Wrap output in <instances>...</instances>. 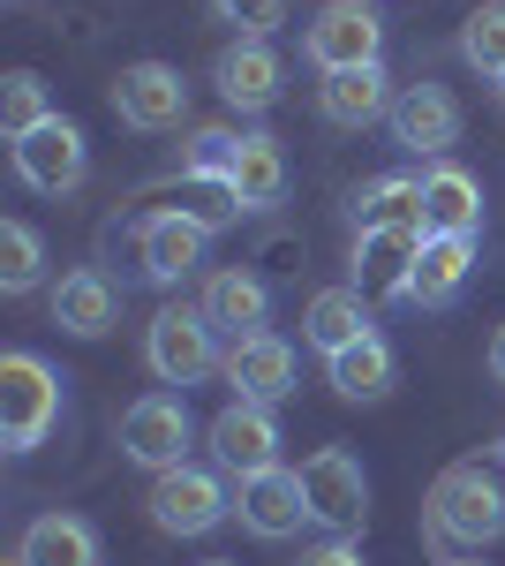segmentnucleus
Wrapping results in <instances>:
<instances>
[{
	"instance_id": "obj_1",
	"label": "nucleus",
	"mask_w": 505,
	"mask_h": 566,
	"mask_svg": "<svg viewBox=\"0 0 505 566\" xmlns=\"http://www.w3.org/2000/svg\"><path fill=\"white\" fill-rule=\"evenodd\" d=\"M422 514H430V536L438 544H467V552H483V544H498L505 536V483L491 469H445V476L430 483V499H422Z\"/></svg>"
},
{
	"instance_id": "obj_2",
	"label": "nucleus",
	"mask_w": 505,
	"mask_h": 566,
	"mask_svg": "<svg viewBox=\"0 0 505 566\" xmlns=\"http://www.w3.org/2000/svg\"><path fill=\"white\" fill-rule=\"evenodd\" d=\"M53 423H61V378L45 370V355H0V446L31 453V446H45Z\"/></svg>"
},
{
	"instance_id": "obj_3",
	"label": "nucleus",
	"mask_w": 505,
	"mask_h": 566,
	"mask_svg": "<svg viewBox=\"0 0 505 566\" xmlns=\"http://www.w3.org/2000/svg\"><path fill=\"white\" fill-rule=\"evenodd\" d=\"M219 325H211L204 310H189V303H167L159 317H151V333H144V363L167 378V386H197V378H211V370H227L219 363V340H211Z\"/></svg>"
},
{
	"instance_id": "obj_4",
	"label": "nucleus",
	"mask_w": 505,
	"mask_h": 566,
	"mask_svg": "<svg viewBox=\"0 0 505 566\" xmlns=\"http://www.w3.org/2000/svg\"><path fill=\"white\" fill-rule=\"evenodd\" d=\"M302 53L317 61V76H333V69H370L385 53V23L370 0H325L317 15H309V31H302Z\"/></svg>"
},
{
	"instance_id": "obj_5",
	"label": "nucleus",
	"mask_w": 505,
	"mask_h": 566,
	"mask_svg": "<svg viewBox=\"0 0 505 566\" xmlns=\"http://www.w3.org/2000/svg\"><path fill=\"white\" fill-rule=\"evenodd\" d=\"M302 499H309V522L339 528V536H355L370 522V476H362V461L347 446H317L302 461Z\"/></svg>"
},
{
	"instance_id": "obj_6",
	"label": "nucleus",
	"mask_w": 505,
	"mask_h": 566,
	"mask_svg": "<svg viewBox=\"0 0 505 566\" xmlns=\"http://www.w3.org/2000/svg\"><path fill=\"white\" fill-rule=\"evenodd\" d=\"M189 438H197V423H189V400H181V392H144L122 416V453L136 469H151V476L181 469Z\"/></svg>"
},
{
	"instance_id": "obj_7",
	"label": "nucleus",
	"mask_w": 505,
	"mask_h": 566,
	"mask_svg": "<svg viewBox=\"0 0 505 566\" xmlns=\"http://www.w3.org/2000/svg\"><path fill=\"white\" fill-rule=\"evenodd\" d=\"M8 159H15V175H23V189H39V197H69L76 181L91 175V151H84V129L76 122H39L31 136H15L8 144Z\"/></svg>"
},
{
	"instance_id": "obj_8",
	"label": "nucleus",
	"mask_w": 505,
	"mask_h": 566,
	"mask_svg": "<svg viewBox=\"0 0 505 566\" xmlns=\"http://www.w3.org/2000/svg\"><path fill=\"white\" fill-rule=\"evenodd\" d=\"M234 514V491L211 476V469H167V476L151 483V522L167 528V536H211V528Z\"/></svg>"
},
{
	"instance_id": "obj_9",
	"label": "nucleus",
	"mask_w": 505,
	"mask_h": 566,
	"mask_svg": "<svg viewBox=\"0 0 505 566\" xmlns=\"http://www.w3.org/2000/svg\"><path fill=\"white\" fill-rule=\"evenodd\" d=\"M204 438H211V461L234 483L280 469V423H272V408H256V400H227V408L211 416Z\"/></svg>"
},
{
	"instance_id": "obj_10",
	"label": "nucleus",
	"mask_w": 505,
	"mask_h": 566,
	"mask_svg": "<svg viewBox=\"0 0 505 566\" xmlns=\"http://www.w3.org/2000/svg\"><path fill=\"white\" fill-rule=\"evenodd\" d=\"M114 114H122L128 129H173L189 114L181 69H167V61H128L122 76H114Z\"/></svg>"
},
{
	"instance_id": "obj_11",
	"label": "nucleus",
	"mask_w": 505,
	"mask_h": 566,
	"mask_svg": "<svg viewBox=\"0 0 505 566\" xmlns=\"http://www.w3.org/2000/svg\"><path fill=\"white\" fill-rule=\"evenodd\" d=\"M392 136L408 144V151H422V159H445L453 144H461V98L445 84H408L400 98H392Z\"/></svg>"
},
{
	"instance_id": "obj_12",
	"label": "nucleus",
	"mask_w": 505,
	"mask_h": 566,
	"mask_svg": "<svg viewBox=\"0 0 505 566\" xmlns=\"http://www.w3.org/2000/svg\"><path fill=\"white\" fill-rule=\"evenodd\" d=\"M234 514L250 536L264 544H280V536H295L309 522V499H302V469H264V476H242L234 483Z\"/></svg>"
},
{
	"instance_id": "obj_13",
	"label": "nucleus",
	"mask_w": 505,
	"mask_h": 566,
	"mask_svg": "<svg viewBox=\"0 0 505 566\" xmlns=\"http://www.w3.org/2000/svg\"><path fill=\"white\" fill-rule=\"evenodd\" d=\"M204 242H211V227H197L181 205H167V212H151L136 227V258H144V272H151L159 287H181V280L204 264Z\"/></svg>"
},
{
	"instance_id": "obj_14",
	"label": "nucleus",
	"mask_w": 505,
	"mask_h": 566,
	"mask_svg": "<svg viewBox=\"0 0 505 566\" xmlns=\"http://www.w3.org/2000/svg\"><path fill=\"white\" fill-rule=\"evenodd\" d=\"M227 386H234V400L280 408V400L295 392V348H287L280 333H250V340H234V348H227Z\"/></svg>"
},
{
	"instance_id": "obj_15",
	"label": "nucleus",
	"mask_w": 505,
	"mask_h": 566,
	"mask_svg": "<svg viewBox=\"0 0 505 566\" xmlns=\"http://www.w3.org/2000/svg\"><path fill=\"white\" fill-rule=\"evenodd\" d=\"M211 84L227 106H242V114H264V106H280V84H287V69H280V53L264 39H234L219 61H211Z\"/></svg>"
},
{
	"instance_id": "obj_16",
	"label": "nucleus",
	"mask_w": 505,
	"mask_h": 566,
	"mask_svg": "<svg viewBox=\"0 0 505 566\" xmlns=\"http://www.w3.org/2000/svg\"><path fill=\"white\" fill-rule=\"evenodd\" d=\"M422 227H378V234H355V280L362 295H408V272L422 258Z\"/></svg>"
},
{
	"instance_id": "obj_17",
	"label": "nucleus",
	"mask_w": 505,
	"mask_h": 566,
	"mask_svg": "<svg viewBox=\"0 0 505 566\" xmlns=\"http://www.w3.org/2000/svg\"><path fill=\"white\" fill-rule=\"evenodd\" d=\"M467 272H475V234H430L422 258H415V272H408V295H400V303L445 310L467 287Z\"/></svg>"
},
{
	"instance_id": "obj_18",
	"label": "nucleus",
	"mask_w": 505,
	"mask_h": 566,
	"mask_svg": "<svg viewBox=\"0 0 505 566\" xmlns=\"http://www.w3.org/2000/svg\"><path fill=\"white\" fill-rule=\"evenodd\" d=\"M317 114H325L333 129H370L378 114H392L385 61H370V69H333V76L317 84Z\"/></svg>"
},
{
	"instance_id": "obj_19",
	"label": "nucleus",
	"mask_w": 505,
	"mask_h": 566,
	"mask_svg": "<svg viewBox=\"0 0 505 566\" xmlns=\"http://www.w3.org/2000/svg\"><path fill=\"white\" fill-rule=\"evenodd\" d=\"M114 317H122V295H114V280L91 272V264H84V272H69V280L53 287V325L76 333V340H106Z\"/></svg>"
},
{
	"instance_id": "obj_20",
	"label": "nucleus",
	"mask_w": 505,
	"mask_h": 566,
	"mask_svg": "<svg viewBox=\"0 0 505 566\" xmlns=\"http://www.w3.org/2000/svg\"><path fill=\"white\" fill-rule=\"evenodd\" d=\"M422 227L430 234H475L483 227V181L467 175V167H430L422 175Z\"/></svg>"
},
{
	"instance_id": "obj_21",
	"label": "nucleus",
	"mask_w": 505,
	"mask_h": 566,
	"mask_svg": "<svg viewBox=\"0 0 505 566\" xmlns=\"http://www.w3.org/2000/svg\"><path fill=\"white\" fill-rule=\"evenodd\" d=\"M302 340H309V348H325V355L370 340V295H362V287H325L317 303L302 310Z\"/></svg>"
},
{
	"instance_id": "obj_22",
	"label": "nucleus",
	"mask_w": 505,
	"mask_h": 566,
	"mask_svg": "<svg viewBox=\"0 0 505 566\" xmlns=\"http://www.w3.org/2000/svg\"><path fill=\"white\" fill-rule=\"evenodd\" d=\"M234 197H242V212H272V205H287V151H280V136L250 129L242 136V159H234Z\"/></svg>"
},
{
	"instance_id": "obj_23",
	"label": "nucleus",
	"mask_w": 505,
	"mask_h": 566,
	"mask_svg": "<svg viewBox=\"0 0 505 566\" xmlns=\"http://www.w3.org/2000/svg\"><path fill=\"white\" fill-rule=\"evenodd\" d=\"M197 310H204L211 325H227L234 340H250V333H264V317H272V295H264L256 272H211Z\"/></svg>"
},
{
	"instance_id": "obj_24",
	"label": "nucleus",
	"mask_w": 505,
	"mask_h": 566,
	"mask_svg": "<svg viewBox=\"0 0 505 566\" xmlns=\"http://www.w3.org/2000/svg\"><path fill=\"white\" fill-rule=\"evenodd\" d=\"M15 566H98V536L76 514H39L15 544Z\"/></svg>"
},
{
	"instance_id": "obj_25",
	"label": "nucleus",
	"mask_w": 505,
	"mask_h": 566,
	"mask_svg": "<svg viewBox=\"0 0 505 566\" xmlns=\"http://www.w3.org/2000/svg\"><path fill=\"white\" fill-rule=\"evenodd\" d=\"M325 363H333L339 400H385V392H392V348H385L378 333L355 340V348H339V355H325Z\"/></svg>"
},
{
	"instance_id": "obj_26",
	"label": "nucleus",
	"mask_w": 505,
	"mask_h": 566,
	"mask_svg": "<svg viewBox=\"0 0 505 566\" xmlns=\"http://www.w3.org/2000/svg\"><path fill=\"white\" fill-rule=\"evenodd\" d=\"M378 227H422V181L385 175L355 197V234H378ZM430 234V227H422Z\"/></svg>"
},
{
	"instance_id": "obj_27",
	"label": "nucleus",
	"mask_w": 505,
	"mask_h": 566,
	"mask_svg": "<svg viewBox=\"0 0 505 566\" xmlns=\"http://www.w3.org/2000/svg\"><path fill=\"white\" fill-rule=\"evenodd\" d=\"M461 61L475 69V76L505 84V0H483V8H467V23H461Z\"/></svg>"
},
{
	"instance_id": "obj_28",
	"label": "nucleus",
	"mask_w": 505,
	"mask_h": 566,
	"mask_svg": "<svg viewBox=\"0 0 505 566\" xmlns=\"http://www.w3.org/2000/svg\"><path fill=\"white\" fill-rule=\"evenodd\" d=\"M39 272H45L39 234H31L23 219H8V227H0V287H8V295H31V287H39Z\"/></svg>"
},
{
	"instance_id": "obj_29",
	"label": "nucleus",
	"mask_w": 505,
	"mask_h": 566,
	"mask_svg": "<svg viewBox=\"0 0 505 566\" xmlns=\"http://www.w3.org/2000/svg\"><path fill=\"white\" fill-rule=\"evenodd\" d=\"M39 122H53V106H45V84L31 76V69H15V76L0 84V129H8V144H15V136H31Z\"/></svg>"
},
{
	"instance_id": "obj_30",
	"label": "nucleus",
	"mask_w": 505,
	"mask_h": 566,
	"mask_svg": "<svg viewBox=\"0 0 505 566\" xmlns=\"http://www.w3.org/2000/svg\"><path fill=\"white\" fill-rule=\"evenodd\" d=\"M234 159H242V136H234V129H197V136H189V151H181V175L227 181V175H234Z\"/></svg>"
},
{
	"instance_id": "obj_31",
	"label": "nucleus",
	"mask_w": 505,
	"mask_h": 566,
	"mask_svg": "<svg viewBox=\"0 0 505 566\" xmlns=\"http://www.w3.org/2000/svg\"><path fill=\"white\" fill-rule=\"evenodd\" d=\"M181 212L197 219V227H227V219L242 212V197H234V181H197V175H181Z\"/></svg>"
},
{
	"instance_id": "obj_32",
	"label": "nucleus",
	"mask_w": 505,
	"mask_h": 566,
	"mask_svg": "<svg viewBox=\"0 0 505 566\" xmlns=\"http://www.w3.org/2000/svg\"><path fill=\"white\" fill-rule=\"evenodd\" d=\"M227 23H242V39H272V23L287 15V0H211Z\"/></svg>"
},
{
	"instance_id": "obj_33",
	"label": "nucleus",
	"mask_w": 505,
	"mask_h": 566,
	"mask_svg": "<svg viewBox=\"0 0 505 566\" xmlns=\"http://www.w3.org/2000/svg\"><path fill=\"white\" fill-rule=\"evenodd\" d=\"M302 566H362L355 544H317V552H302Z\"/></svg>"
},
{
	"instance_id": "obj_34",
	"label": "nucleus",
	"mask_w": 505,
	"mask_h": 566,
	"mask_svg": "<svg viewBox=\"0 0 505 566\" xmlns=\"http://www.w3.org/2000/svg\"><path fill=\"white\" fill-rule=\"evenodd\" d=\"M491 378H498V386H505V325H498V333H491Z\"/></svg>"
},
{
	"instance_id": "obj_35",
	"label": "nucleus",
	"mask_w": 505,
	"mask_h": 566,
	"mask_svg": "<svg viewBox=\"0 0 505 566\" xmlns=\"http://www.w3.org/2000/svg\"><path fill=\"white\" fill-rule=\"evenodd\" d=\"M211 566H227V559H211Z\"/></svg>"
},
{
	"instance_id": "obj_36",
	"label": "nucleus",
	"mask_w": 505,
	"mask_h": 566,
	"mask_svg": "<svg viewBox=\"0 0 505 566\" xmlns=\"http://www.w3.org/2000/svg\"><path fill=\"white\" fill-rule=\"evenodd\" d=\"M498 98H505V84H498Z\"/></svg>"
}]
</instances>
